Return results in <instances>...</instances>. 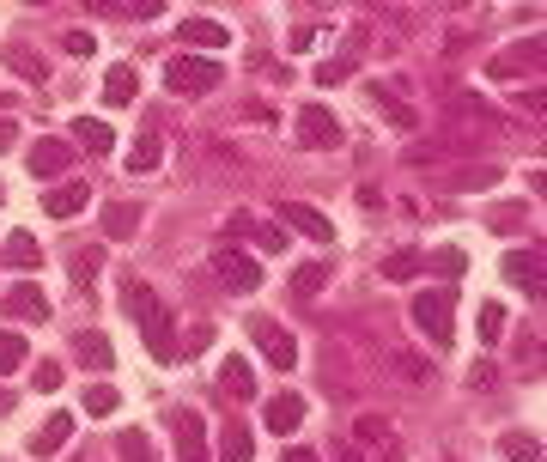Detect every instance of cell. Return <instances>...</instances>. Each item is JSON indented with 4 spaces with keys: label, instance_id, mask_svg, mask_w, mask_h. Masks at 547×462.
<instances>
[{
    "label": "cell",
    "instance_id": "10",
    "mask_svg": "<svg viewBox=\"0 0 547 462\" xmlns=\"http://www.w3.org/2000/svg\"><path fill=\"white\" fill-rule=\"evenodd\" d=\"M86 201H92V189H86L80 177H73V183H55V189L43 195V213H49V219H73Z\"/></svg>",
    "mask_w": 547,
    "mask_h": 462
},
{
    "label": "cell",
    "instance_id": "35",
    "mask_svg": "<svg viewBox=\"0 0 547 462\" xmlns=\"http://www.w3.org/2000/svg\"><path fill=\"white\" fill-rule=\"evenodd\" d=\"M61 43H67V55H92V49H98V37H92V31H67Z\"/></svg>",
    "mask_w": 547,
    "mask_h": 462
},
{
    "label": "cell",
    "instance_id": "4",
    "mask_svg": "<svg viewBox=\"0 0 547 462\" xmlns=\"http://www.w3.org/2000/svg\"><path fill=\"white\" fill-rule=\"evenodd\" d=\"M250 341L262 347V359H268L274 371H292V365H298V341H292V329H280L274 317H250Z\"/></svg>",
    "mask_w": 547,
    "mask_h": 462
},
{
    "label": "cell",
    "instance_id": "20",
    "mask_svg": "<svg viewBox=\"0 0 547 462\" xmlns=\"http://www.w3.org/2000/svg\"><path fill=\"white\" fill-rule=\"evenodd\" d=\"M219 462H250V426L225 420V432H219Z\"/></svg>",
    "mask_w": 547,
    "mask_h": 462
},
{
    "label": "cell",
    "instance_id": "32",
    "mask_svg": "<svg viewBox=\"0 0 547 462\" xmlns=\"http://www.w3.org/2000/svg\"><path fill=\"white\" fill-rule=\"evenodd\" d=\"M499 335H505V304H481V341L493 347Z\"/></svg>",
    "mask_w": 547,
    "mask_h": 462
},
{
    "label": "cell",
    "instance_id": "23",
    "mask_svg": "<svg viewBox=\"0 0 547 462\" xmlns=\"http://www.w3.org/2000/svg\"><path fill=\"white\" fill-rule=\"evenodd\" d=\"M7 262L13 268H43V250H37L31 231H13V238H7Z\"/></svg>",
    "mask_w": 547,
    "mask_h": 462
},
{
    "label": "cell",
    "instance_id": "29",
    "mask_svg": "<svg viewBox=\"0 0 547 462\" xmlns=\"http://www.w3.org/2000/svg\"><path fill=\"white\" fill-rule=\"evenodd\" d=\"M426 268H432V274H444V280H462V268H468V256L444 244V250H432V256H426Z\"/></svg>",
    "mask_w": 547,
    "mask_h": 462
},
{
    "label": "cell",
    "instance_id": "38",
    "mask_svg": "<svg viewBox=\"0 0 547 462\" xmlns=\"http://www.w3.org/2000/svg\"><path fill=\"white\" fill-rule=\"evenodd\" d=\"M31 377H37V390H61V365H49V359H43Z\"/></svg>",
    "mask_w": 547,
    "mask_h": 462
},
{
    "label": "cell",
    "instance_id": "13",
    "mask_svg": "<svg viewBox=\"0 0 547 462\" xmlns=\"http://www.w3.org/2000/svg\"><path fill=\"white\" fill-rule=\"evenodd\" d=\"M262 420H268V432H298V420H304V396H274L268 408H262Z\"/></svg>",
    "mask_w": 547,
    "mask_h": 462
},
{
    "label": "cell",
    "instance_id": "30",
    "mask_svg": "<svg viewBox=\"0 0 547 462\" xmlns=\"http://www.w3.org/2000/svg\"><path fill=\"white\" fill-rule=\"evenodd\" d=\"M116 402H122V396L110 390V383H92V390H86V414H92V420H110Z\"/></svg>",
    "mask_w": 547,
    "mask_h": 462
},
{
    "label": "cell",
    "instance_id": "18",
    "mask_svg": "<svg viewBox=\"0 0 547 462\" xmlns=\"http://www.w3.org/2000/svg\"><path fill=\"white\" fill-rule=\"evenodd\" d=\"M73 353H80V359H86L92 371H110V365H116V347H110V335H98V329L73 341Z\"/></svg>",
    "mask_w": 547,
    "mask_h": 462
},
{
    "label": "cell",
    "instance_id": "2",
    "mask_svg": "<svg viewBox=\"0 0 547 462\" xmlns=\"http://www.w3.org/2000/svg\"><path fill=\"white\" fill-rule=\"evenodd\" d=\"M414 323H420L438 347H450V341H456V292H450V286L420 292V298H414Z\"/></svg>",
    "mask_w": 547,
    "mask_h": 462
},
{
    "label": "cell",
    "instance_id": "26",
    "mask_svg": "<svg viewBox=\"0 0 547 462\" xmlns=\"http://www.w3.org/2000/svg\"><path fill=\"white\" fill-rule=\"evenodd\" d=\"M499 450H505L511 462H541V438H529V432H505Z\"/></svg>",
    "mask_w": 547,
    "mask_h": 462
},
{
    "label": "cell",
    "instance_id": "9",
    "mask_svg": "<svg viewBox=\"0 0 547 462\" xmlns=\"http://www.w3.org/2000/svg\"><path fill=\"white\" fill-rule=\"evenodd\" d=\"M298 140L317 146V152H323V146H341V122H335L329 110H298Z\"/></svg>",
    "mask_w": 547,
    "mask_h": 462
},
{
    "label": "cell",
    "instance_id": "28",
    "mask_svg": "<svg viewBox=\"0 0 547 462\" xmlns=\"http://www.w3.org/2000/svg\"><path fill=\"white\" fill-rule=\"evenodd\" d=\"M25 335H13V329H0V377H7V371H19L25 365Z\"/></svg>",
    "mask_w": 547,
    "mask_h": 462
},
{
    "label": "cell",
    "instance_id": "25",
    "mask_svg": "<svg viewBox=\"0 0 547 462\" xmlns=\"http://www.w3.org/2000/svg\"><path fill=\"white\" fill-rule=\"evenodd\" d=\"M116 456H122V462H159V450H152L146 432H122V438H116Z\"/></svg>",
    "mask_w": 547,
    "mask_h": 462
},
{
    "label": "cell",
    "instance_id": "1",
    "mask_svg": "<svg viewBox=\"0 0 547 462\" xmlns=\"http://www.w3.org/2000/svg\"><path fill=\"white\" fill-rule=\"evenodd\" d=\"M122 311L140 323V335H146V353L159 359V365H171L177 359V329H171V311L159 304V292H152L146 280H128L122 286Z\"/></svg>",
    "mask_w": 547,
    "mask_h": 462
},
{
    "label": "cell",
    "instance_id": "24",
    "mask_svg": "<svg viewBox=\"0 0 547 462\" xmlns=\"http://www.w3.org/2000/svg\"><path fill=\"white\" fill-rule=\"evenodd\" d=\"M323 286H329V262H304V268L292 274V292H298V298H317Z\"/></svg>",
    "mask_w": 547,
    "mask_h": 462
},
{
    "label": "cell",
    "instance_id": "12",
    "mask_svg": "<svg viewBox=\"0 0 547 462\" xmlns=\"http://www.w3.org/2000/svg\"><path fill=\"white\" fill-rule=\"evenodd\" d=\"M177 462H207V426H201V414H177Z\"/></svg>",
    "mask_w": 547,
    "mask_h": 462
},
{
    "label": "cell",
    "instance_id": "16",
    "mask_svg": "<svg viewBox=\"0 0 547 462\" xmlns=\"http://www.w3.org/2000/svg\"><path fill=\"white\" fill-rule=\"evenodd\" d=\"M134 92H140V73H134L128 61H116V67L104 73V104H128Z\"/></svg>",
    "mask_w": 547,
    "mask_h": 462
},
{
    "label": "cell",
    "instance_id": "41",
    "mask_svg": "<svg viewBox=\"0 0 547 462\" xmlns=\"http://www.w3.org/2000/svg\"><path fill=\"white\" fill-rule=\"evenodd\" d=\"M280 462H323V456H317V450H286Z\"/></svg>",
    "mask_w": 547,
    "mask_h": 462
},
{
    "label": "cell",
    "instance_id": "19",
    "mask_svg": "<svg viewBox=\"0 0 547 462\" xmlns=\"http://www.w3.org/2000/svg\"><path fill=\"white\" fill-rule=\"evenodd\" d=\"M159 159H165V146H159V134H134V146H128V171H159Z\"/></svg>",
    "mask_w": 547,
    "mask_h": 462
},
{
    "label": "cell",
    "instance_id": "40",
    "mask_svg": "<svg viewBox=\"0 0 547 462\" xmlns=\"http://www.w3.org/2000/svg\"><path fill=\"white\" fill-rule=\"evenodd\" d=\"M13 146H19V128H13V122H0V152H13Z\"/></svg>",
    "mask_w": 547,
    "mask_h": 462
},
{
    "label": "cell",
    "instance_id": "6",
    "mask_svg": "<svg viewBox=\"0 0 547 462\" xmlns=\"http://www.w3.org/2000/svg\"><path fill=\"white\" fill-rule=\"evenodd\" d=\"M25 165H31L37 183H55V177H67V165H73V146H67V140H37Z\"/></svg>",
    "mask_w": 547,
    "mask_h": 462
},
{
    "label": "cell",
    "instance_id": "34",
    "mask_svg": "<svg viewBox=\"0 0 547 462\" xmlns=\"http://www.w3.org/2000/svg\"><path fill=\"white\" fill-rule=\"evenodd\" d=\"M256 244H262V250H280V256H286V225H256Z\"/></svg>",
    "mask_w": 547,
    "mask_h": 462
},
{
    "label": "cell",
    "instance_id": "36",
    "mask_svg": "<svg viewBox=\"0 0 547 462\" xmlns=\"http://www.w3.org/2000/svg\"><path fill=\"white\" fill-rule=\"evenodd\" d=\"M13 67L25 73V80H43V61H31V49H25V43L13 49Z\"/></svg>",
    "mask_w": 547,
    "mask_h": 462
},
{
    "label": "cell",
    "instance_id": "15",
    "mask_svg": "<svg viewBox=\"0 0 547 462\" xmlns=\"http://www.w3.org/2000/svg\"><path fill=\"white\" fill-rule=\"evenodd\" d=\"M219 390H225V396H256V371H250L238 353H231V359L219 365Z\"/></svg>",
    "mask_w": 547,
    "mask_h": 462
},
{
    "label": "cell",
    "instance_id": "43",
    "mask_svg": "<svg viewBox=\"0 0 547 462\" xmlns=\"http://www.w3.org/2000/svg\"><path fill=\"white\" fill-rule=\"evenodd\" d=\"M7 414H13V396H7V390H0V420H7Z\"/></svg>",
    "mask_w": 547,
    "mask_h": 462
},
{
    "label": "cell",
    "instance_id": "39",
    "mask_svg": "<svg viewBox=\"0 0 547 462\" xmlns=\"http://www.w3.org/2000/svg\"><path fill=\"white\" fill-rule=\"evenodd\" d=\"M359 438H389V426H383V420H371V414H365V420H359Z\"/></svg>",
    "mask_w": 547,
    "mask_h": 462
},
{
    "label": "cell",
    "instance_id": "14",
    "mask_svg": "<svg viewBox=\"0 0 547 462\" xmlns=\"http://www.w3.org/2000/svg\"><path fill=\"white\" fill-rule=\"evenodd\" d=\"M183 43H189V49H225L231 31H225L219 19H183Z\"/></svg>",
    "mask_w": 547,
    "mask_h": 462
},
{
    "label": "cell",
    "instance_id": "37",
    "mask_svg": "<svg viewBox=\"0 0 547 462\" xmlns=\"http://www.w3.org/2000/svg\"><path fill=\"white\" fill-rule=\"evenodd\" d=\"M347 73H353V61H323V67H317V80L335 86V80H347Z\"/></svg>",
    "mask_w": 547,
    "mask_h": 462
},
{
    "label": "cell",
    "instance_id": "3",
    "mask_svg": "<svg viewBox=\"0 0 547 462\" xmlns=\"http://www.w3.org/2000/svg\"><path fill=\"white\" fill-rule=\"evenodd\" d=\"M219 80H225V67H219V61H201V55H177V61L165 67V86L183 92V98H201V92H213Z\"/></svg>",
    "mask_w": 547,
    "mask_h": 462
},
{
    "label": "cell",
    "instance_id": "17",
    "mask_svg": "<svg viewBox=\"0 0 547 462\" xmlns=\"http://www.w3.org/2000/svg\"><path fill=\"white\" fill-rule=\"evenodd\" d=\"M67 146H86V152H110L116 146V134H110V122H92V116H80L73 122V140Z\"/></svg>",
    "mask_w": 547,
    "mask_h": 462
},
{
    "label": "cell",
    "instance_id": "33",
    "mask_svg": "<svg viewBox=\"0 0 547 462\" xmlns=\"http://www.w3.org/2000/svg\"><path fill=\"white\" fill-rule=\"evenodd\" d=\"M396 371H402L408 383H426V377H432V359H420V353H396Z\"/></svg>",
    "mask_w": 547,
    "mask_h": 462
},
{
    "label": "cell",
    "instance_id": "31",
    "mask_svg": "<svg viewBox=\"0 0 547 462\" xmlns=\"http://www.w3.org/2000/svg\"><path fill=\"white\" fill-rule=\"evenodd\" d=\"M98 268H104V250H73V280H80V286H92Z\"/></svg>",
    "mask_w": 547,
    "mask_h": 462
},
{
    "label": "cell",
    "instance_id": "22",
    "mask_svg": "<svg viewBox=\"0 0 547 462\" xmlns=\"http://www.w3.org/2000/svg\"><path fill=\"white\" fill-rule=\"evenodd\" d=\"M134 231H140V207H104V238H134Z\"/></svg>",
    "mask_w": 547,
    "mask_h": 462
},
{
    "label": "cell",
    "instance_id": "27",
    "mask_svg": "<svg viewBox=\"0 0 547 462\" xmlns=\"http://www.w3.org/2000/svg\"><path fill=\"white\" fill-rule=\"evenodd\" d=\"M420 268H426V256H420V250H396V256L383 262V280H414Z\"/></svg>",
    "mask_w": 547,
    "mask_h": 462
},
{
    "label": "cell",
    "instance_id": "7",
    "mask_svg": "<svg viewBox=\"0 0 547 462\" xmlns=\"http://www.w3.org/2000/svg\"><path fill=\"white\" fill-rule=\"evenodd\" d=\"M280 225H292V231H304V238H317L323 250L335 244V225H329V219H323L317 207H304V201H286V207H280Z\"/></svg>",
    "mask_w": 547,
    "mask_h": 462
},
{
    "label": "cell",
    "instance_id": "42",
    "mask_svg": "<svg viewBox=\"0 0 547 462\" xmlns=\"http://www.w3.org/2000/svg\"><path fill=\"white\" fill-rule=\"evenodd\" d=\"M335 462H365V456L359 450H335Z\"/></svg>",
    "mask_w": 547,
    "mask_h": 462
},
{
    "label": "cell",
    "instance_id": "21",
    "mask_svg": "<svg viewBox=\"0 0 547 462\" xmlns=\"http://www.w3.org/2000/svg\"><path fill=\"white\" fill-rule=\"evenodd\" d=\"M67 438H73V414H49V420H43V432H37V444H31V450H37V456H49V450H61V444H67Z\"/></svg>",
    "mask_w": 547,
    "mask_h": 462
},
{
    "label": "cell",
    "instance_id": "5",
    "mask_svg": "<svg viewBox=\"0 0 547 462\" xmlns=\"http://www.w3.org/2000/svg\"><path fill=\"white\" fill-rule=\"evenodd\" d=\"M213 274H219L231 292H256V286H262V268H256V256H244L238 244H225V250L213 256Z\"/></svg>",
    "mask_w": 547,
    "mask_h": 462
},
{
    "label": "cell",
    "instance_id": "8",
    "mask_svg": "<svg viewBox=\"0 0 547 462\" xmlns=\"http://www.w3.org/2000/svg\"><path fill=\"white\" fill-rule=\"evenodd\" d=\"M505 274L529 292V298H541L547 292V268H541V250H511L505 256Z\"/></svg>",
    "mask_w": 547,
    "mask_h": 462
},
{
    "label": "cell",
    "instance_id": "11",
    "mask_svg": "<svg viewBox=\"0 0 547 462\" xmlns=\"http://www.w3.org/2000/svg\"><path fill=\"white\" fill-rule=\"evenodd\" d=\"M7 317H19V323H43V317H49L43 286H31V280H25V286H13V292H7Z\"/></svg>",
    "mask_w": 547,
    "mask_h": 462
}]
</instances>
